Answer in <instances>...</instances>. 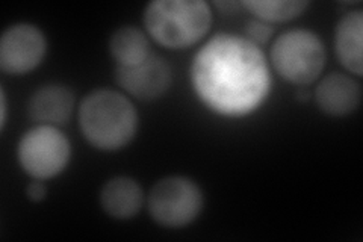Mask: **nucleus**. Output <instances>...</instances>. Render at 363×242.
<instances>
[{"mask_svg":"<svg viewBox=\"0 0 363 242\" xmlns=\"http://www.w3.org/2000/svg\"><path fill=\"white\" fill-rule=\"evenodd\" d=\"M192 85L206 105L227 117H242L262 105L271 88L267 57L245 37L220 33L192 62Z\"/></svg>","mask_w":363,"mask_h":242,"instance_id":"nucleus-1","label":"nucleus"},{"mask_svg":"<svg viewBox=\"0 0 363 242\" xmlns=\"http://www.w3.org/2000/svg\"><path fill=\"white\" fill-rule=\"evenodd\" d=\"M79 126L91 145L113 152L133 140L138 112L124 94L106 88L96 89L81 103Z\"/></svg>","mask_w":363,"mask_h":242,"instance_id":"nucleus-2","label":"nucleus"},{"mask_svg":"<svg viewBox=\"0 0 363 242\" xmlns=\"http://www.w3.org/2000/svg\"><path fill=\"white\" fill-rule=\"evenodd\" d=\"M144 25L161 45L184 49L209 32L212 9L201 0H156L145 8Z\"/></svg>","mask_w":363,"mask_h":242,"instance_id":"nucleus-3","label":"nucleus"},{"mask_svg":"<svg viewBox=\"0 0 363 242\" xmlns=\"http://www.w3.org/2000/svg\"><path fill=\"white\" fill-rule=\"evenodd\" d=\"M271 62L276 72L288 82L309 85L320 77L324 68V44L312 31H288L272 44Z\"/></svg>","mask_w":363,"mask_h":242,"instance_id":"nucleus-4","label":"nucleus"},{"mask_svg":"<svg viewBox=\"0 0 363 242\" xmlns=\"http://www.w3.org/2000/svg\"><path fill=\"white\" fill-rule=\"evenodd\" d=\"M147 206L157 224L168 229L185 227L200 215L203 192L197 183L188 177H165L150 189Z\"/></svg>","mask_w":363,"mask_h":242,"instance_id":"nucleus-5","label":"nucleus"},{"mask_svg":"<svg viewBox=\"0 0 363 242\" xmlns=\"http://www.w3.org/2000/svg\"><path fill=\"white\" fill-rule=\"evenodd\" d=\"M17 155L21 168L30 177L45 180L58 176L67 167L72 147L56 126L40 124L21 136Z\"/></svg>","mask_w":363,"mask_h":242,"instance_id":"nucleus-6","label":"nucleus"},{"mask_svg":"<svg viewBox=\"0 0 363 242\" xmlns=\"http://www.w3.org/2000/svg\"><path fill=\"white\" fill-rule=\"evenodd\" d=\"M44 33L29 23L9 26L0 40V68L8 75L20 76L37 68L45 55Z\"/></svg>","mask_w":363,"mask_h":242,"instance_id":"nucleus-7","label":"nucleus"},{"mask_svg":"<svg viewBox=\"0 0 363 242\" xmlns=\"http://www.w3.org/2000/svg\"><path fill=\"white\" fill-rule=\"evenodd\" d=\"M116 80L130 96L149 101L167 93L172 85V70L161 56L150 55L138 65H117Z\"/></svg>","mask_w":363,"mask_h":242,"instance_id":"nucleus-8","label":"nucleus"},{"mask_svg":"<svg viewBox=\"0 0 363 242\" xmlns=\"http://www.w3.org/2000/svg\"><path fill=\"white\" fill-rule=\"evenodd\" d=\"M362 91L354 79L342 73L324 77L316 87L315 99L320 109L333 117H344L354 112L360 103Z\"/></svg>","mask_w":363,"mask_h":242,"instance_id":"nucleus-9","label":"nucleus"},{"mask_svg":"<svg viewBox=\"0 0 363 242\" xmlns=\"http://www.w3.org/2000/svg\"><path fill=\"white\" fill-rule=\"evenodd\" d=\"M74 109V94L64 85H45L33 93L28 112L33 121L49 126H64L70 121Z\"/></svg>","mask_w":363,"mask_h":242,"instance_id":"nucleus-10","label":"nucleus"},{"mask_svg":"<svg viewBox=\"0 0 363 242\" xmlns=\"http://www.w3.org/2000/svg\"><path fill=\"white\" fill-rule=\"evenodd\" d=\"M100 204L116 220H129L141 211L144 192L136 180L118 176L108 180L101 188Z\"/></svg>","mask_w":363,"mask_h":242,"instance_id":"nucleus-11","label":"nucleus"},{"mask_svg":"<svg viewBox=\"0 0 363 242\" xmlns=\"http://www.w3.org/2000/svg\"><path fill=\"white\" fill-rule=\"evenodd\" d=\"M362 35H363V13L360 9L350 11L339 20L335 31V48L340 64L350 73L362 76Z\"/></svg>","mask_w":363,"mask_h":242,"instance_id":"nucleus-12","label":"nucleus"},{"mask_svg":"<svg viewBox=\"0 0 363 242\" xmlns=\"http://www.w3.org/2000/svg\"><path fill=\"white\" fill-rule=\"evenodd\" d=\"M109 50L120 67H133L144 62L150 53L149 40L138 28H120L109 41Z\"/></svg>","mask_w":363,"mask_h":242,"instance_id":"nucleus-13","label":"nucleus"},{"mask_svg":"<svg viewBox=\"0 0 363 242\" xmlns=\"http://www.w3.org/2000/svg\"><path fill=\"white\" fill-rule=\"evenodd\" d=\"M242 5L259 20L276 23L297 18L309 6V2H298V0H267V2H257V0H252V2H244Z\"/></svg>","mask_w":363,"mask_h":242,"instance_id":"nucleus-14","label":"nucleus"},{"mask_svg":"<svg viewBox=\"0 0 363 242\" xmlns=\"http://www.w3.org/2000/svg\"><path fill=\"white\" fill-rule=\"evenodd\" d=\"M244 32H245V38L248 41H252L256 45H262V44L268 43V40L272 35V32H274V28L268 25L267 21H262L257 18V20L248 21Z\"/></svg>","mask_w":363,"mask_h":242,"instance_id":"nucleus-15","label":"nucleus"},{"mask_svg":"<svg viewBox=\"0 0 363 242\" xmlns=\"http://www.w3.org/2000/svg\"><path fill=\"white\" fill-rule=\"evenodd\" d=\"M26 195L29 197V200L32 202H41L45 199V195H48V188H45L44 183L41 180H33L32 183H29L28 188H26Z\"/></svg>","mask_w":363,"mask_h":242,"instance_id":"nucleus-16","label":"nucleus"},{"mask_svg":"<svg viewBox=\"0 0 363 242\" xmlns=\"http://www.w3.org/2000/svg\"><path fill=\"white\" fill-rule=\"evenodd\" d=\"M2 129L5 128V123H6V111H8V106H6V96H5V91L2 89Z\"/></svg>","mask_w":363,"mask_h":242,"instance_id":"nucleus-17","label":"nucleus"}]
</instances>
